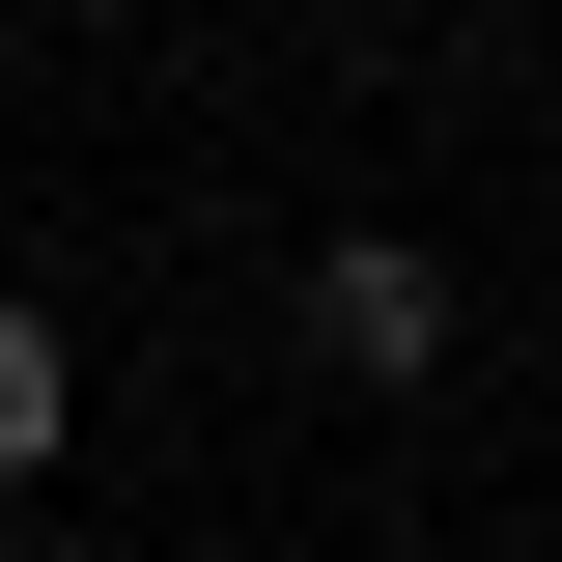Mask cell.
Instances as JSON below:
<instances>
[{
    "mask_svg": "<svg viewBox=\"0 0 562 562\" xmlns=\"http://www.w3.org/2000/svg\"><path fill=\"white\" fill-rule=\"evenodd\" d=\"M310 338H338L366 394H422V366H450V254H422V225H338V254H310Z\"/></svg>",
    "mask_w": 562,
    "mask_h": 562,
    "instance_id": "cell-1",
    "label": "cell"
},
{
    "mask_svg": "<svg viewBox=\"0 0 562 562\" xmlns=\"http://www.w3.org/2000/svg\"><path fill=\"white\" fill-rule=\"evenodd\" d=\"M57 422H85V366H57V310L0 281V479H57Z\"/></svg>",
    "mask_w": 562,
    "mask_h": 562,
    "instance_id": "cell-2",
    "label": "cell"
}]
</instances>
